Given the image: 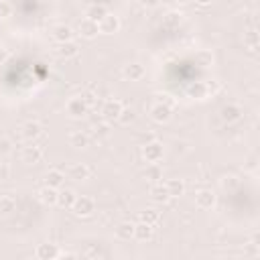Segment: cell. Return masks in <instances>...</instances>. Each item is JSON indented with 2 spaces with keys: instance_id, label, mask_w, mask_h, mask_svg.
I'll list each match as a JSON object with an SVG mask.
<instances>
[{
  "instance_id": "cell-20",
  "label": "cell",
  "mask_w": 260,
  "mask_h": 260,
  "mask_svg": "<svg viewBox=\"0 0 260 260\" xmlns=\"http://www.w3.org/2000/svg\"><path fill=\"white\" fill-rule=\"evenodd\" d=\"M37 195H39L41 203H45V205H57V189H55V187L45 185Z\"/></svg>"
},
{
  "instance_id": "cell-16",
  "label": "cell",
  "mask_w": 260,
  "mask_h": 260,
  "mask_svg": "<svg viewBox=\"0 0 260 260\" xmlns=\"http://www.w3.org/2000/svg\"><path fill=\"white\" fill-rule=\"evenodd\" d=\"M63 183H65V173H63V171H59V169H51V171L45 173V185L59 189Z\"/></svg>"
},
{
  "instance_id": "cell-10",
  "label": "cell",
  "mask_w": 260,
  "mask_h": 260,
  "mask_svg": "<svg viewBox=\"0 0 260 260\" xmlns=\"http://www.w3.org/2000/svg\"><path fill=\"white\" fill-rule=\"evenodd\" d=\"M20 132L26 140H37L41 134H43V124L39 120H26L22 126H20Z\"/></svg>"
},
{
  "instance_id": "cell-2",
  "label": "cell",
  "mask_w": 260,
  "mask_h": 260,
  "mask_svg": "<svg viewBox=\"0 0 260 260\" xmlns=\"http://www.w3.org/2000/svg\"><path fill=\"white\" fill-rule=\"evenodd\" d=\"M150 120L152 122H156V124H167L169 120H171V116H173V108L169 106V104H162V102H156V104H152L150 106Z\"/></svg>"
},
{
  "instance_id": "cell-27",
  "label": "cell",
  "mask_w": 260,
  "mask_h": 260,
  "mask_svg": "<svg viewBox=\"0 0 260 260\" xmlns=\"http://www.w3.org/2000/svg\"><path fill=\"white\" fill-rule=\"evenodd\" d=\"M195 61H197L201 67H211L213 61H215V57H213L211 51H207V49H199V51L195 53Z\"/></svg>"
},
{
  "instance_id": "cell-14",
  "label": "cell",
  "mask_w": 260,
  "mask_h": 260,
  "mask_svg": "<svg viewBox=\"0 0 260 260\" xmlns=\"http://www.w3.org/2000/svg\"><path fill=\"white\" fill-rule=\"evenodd\" d=\"M51 37L57 43H65V41H73V28L67 24H55L51 28Z\"/></svg>"
},
{
  "instance_id": "cell-8",
  "label": "cell",
  "mask_w": 260,
  "mask_h": 260,
  "mask_svg": "<svg viewBox=\"0 0 260 260\" xmlns=\"http://www.w3.org/2000/svg\"><path fill=\"white\" fill-rule=\"evenodd\" d=\"M77 32L83 37V39H95L100 35V28H98V22L91 20V18H81L79 24H77Z\"/></svg>"
},
{
  "instance_id": "cell-33",
  "label": "cell",
  "mask_w": 260,
  "mask_h": 260,
  "mask_svg": "<svg viewBox=\"0 0 260 260\" xmlns=\"http://www.w3.org/2000/svg\"><path fill=\"white\" fill-rule=\"evenodd\" d=\"M165 20H167V24L177 26V24L183 20V12H175V10H173V12H169V14H167V18H165Z\"/></svg>"
},
{
  "instance_id": "cell-1",
  "label": "cell",
  "mask_w": 260,
  "mask_h": 260,
  "mask_svg": "<svg viewBox=\"0 0 260 260\" xmlns=\"http://www.w3.org/2000/svg\"><path fill=\"white\" fill-rule=\"evenodd\" d=\"M71 211L77 215V217H89L93 211H95V201L93 197L89 195H77L73 205H71Z\"/></svg>"
},
{
  "instance_id": "cell-42",
  "label": "cell",
  "mask_w": 260,
  "mask_h": 260,
  "mask_svg": "<svg viewBox=\"0 0 260 260\" xmlns=\"http://www.w3.org/2000/svg\"><path fill=\"white\" fill-rule=\"evenodd\" d=\"M177 4H189V2H193V0H175Z\"/></svg>"
},
{
  "instance_id": "cell-18",
  "label": "cell",
  "mask_w": 260,
  "mask_h": 260,
  "mask_svg": "<svg viewBox=\"0 0 260 260\" xmlns=\"http://www.w3.org/2000/svg\"><path fill=\"white\" fill-rule=\"evenodd\" d=\"M150 199H152L154 203H167V201L171 199V195H169L165 183H154V185H152V189H150Z\"/></svg>"
},
{
  "instance_id": "cell-35",
  "label": "cell",
  "mask_w": 260,
  "mask_h": 260,
  "mask_svg": "<svg viewBox=\"0 0 260 260\" xmlns=\"http://www.w3.org/2000/svg\"><path fill=\"white\" fill-rule=\"evenodd\" d=\"M12 175V169L8 162H0V181H8Z\"/></svg>"
},
{
  "instance_id": "cell-28",
  "label": "cell",
  "mask_w": 260,
  "mask_h": 260,
  "mask_svg": "<svg viewBox=\"0 0 260 260\" xmlns=\"http://www.w3.org/2000/svg\"><path fill=\"white\" fill-rule=\"evenodd\" d=\"M22 158H24L26 162H39V160L43 158V150H41L39 146H26V148L22 150Z\"/></svg>"
},
{
  "instance_id": "cell-40",
  "label": "cell",
  "mask_w": 260,
  "mask_h": 260,
  "mask_svg": "<svg viewBox=\"0 0 260 260\" xmlns=\"http://www.w3.org/2000/svg\"><path fill=\"white\" fill-rule=\"evenodd\" d=\"M158 2H160V0H142V4H146V6H150V8H152V6H156Z\"/></svg>"
},
{
  "instance_id": "cell-29",
  "label": "cell",
  "mask_w": 260,
  "mask_h": 260,
  "mask_svg": "<svg viewBox=\"0 0 260 260\" xmlns=\"http://www.w3.org/2000/svg\"><path fill=\"white\" fill-rule=\"evenodd\" d=\"M140 221H146V223H156L158 219H160V213L156 211V209H152V207H148V209H144V211H140Z\"/></svg>"
},
{
  "instance_id": "cell-25",
  "label": "cell",
  "mask_w": 260,
  "mask_h": 260,
  "mask_svg": "<svg viewBox=\"0 0 260 260\" xmlns=\"http://www.w3.org/2000/svg\"><path fill=\"white\" fill-rule=\"evenodd\" d=\"M165 187L171 197H181L185 193V183L181 179H169V181H165Z\"/></svg>"
},
{
  "instance_id": "cell-7",
  "label": "cell",
  "mask_w": 260,
  "mask_h": 260,
  "mask_svg": "<svg viewBox=\"0 0 260 260\" xmlns=\"http://www.w3.org/2000/svg\"><path fill=\"white\" fill-rule=\"evenodd\" d=\"M122 108H124V106H122L120 100H106L104 106H102V118H104L106 122H114V120H118Z\"/></svg>"
},
{
  "instance_id": "cell-26",
  "label": "cell",
  "mask_w": 260,
  "mask_h": 260,
  "mask_svg": "<svg viewBox=\"0 0 260 260\" xmlns=\"http://www.w3.org/2000/svg\"><path fill=\"white\" fill-rule=\"evenodd\" d=\"M116 238L118 240H130L134 238V223L132 221H122L116 225Z\"/></svg>"
},
{
  "instance_id": "cell-15",
  "label": "cell",
  "mask_w": 260,
  "mask_h": 260,
  "mask_svg": "<svg viewBox=\"0 0 260 260\" xmlns=\"http://www.w3.org/2000/svg\"><path fill=\"white\" fill-rule=\"evenodd\" d=\"M77 53H79V47L75 41H65V43H59V47H57V55L63 59L77 57Z\"/></svg>"
},
{
  "instance_id": "cell-13",
  "label": "cell",
  "mask_w": 260,
  "mask_h": 260,
  "mask_svg": "<svg viewBox=\"0 0 260 260\" xmlns=\"http://www.w3.org/2000/svg\"><path fill=\"white\" fill-rule=\"evenodd\" d=\"M144 73H146L144 71V65H140V63H128L122 69V75L126 79H130V81H140L144 77Z\"/></svg>"
},
{
  "instance_id": "cell-11",
  "label": "cell",
  "mask_w": 260,
  "mask_h": 260,
  "mask_svg": "<svg viewBox=\"0 0 260 260\" xmlns=\"http://www.w3.org/2000/svg\"><path fill=\"white\" fill-rule=\"evenodd\" d=\"M195 205L199 209H211L215 205V193L211 189H201L195 193Z\"/></svg>"
},
{
  "instance_id": "cell-23",
  "label": "cell",
  "mask_w": 260,
  "mask_h": 260,
  "mask_svg": "<svg viewBox=\"0 0 260 260\" xmlns=\"http://www.w3.org/2000/svg\"><path fill=\"white\" fill-rule=\"evenodd\" d=\"M14 209H16V201H14V197H10V195H2V197H0V217H8V215H12Z\"/></svg>"
},
{
  "instance_id": "cell-22",
  "label": "cell",
  "mask_w": 260,
  "mask_h": 260,
  "mask_svg": "<svg viewBox=\"0 0 260 260\" xmlns=\"http://www.w3.org/2000/svg\"><path fill=\"white\" fill-rule=\"evenodd\" d=\"M69 144L75 146V148H85L89 144V136L83 132V130H73L69 134Z\"/></svg>"
},
{
  "instance_id": "cell-31",
  "label": "cell",
  "mask_w": 260,
  "mask_h": 260,
  "mask_svg": "<svg viewBox=\"0 0 260 260\" xmlns=\"http://www.w3.org/2000/svg\"><path fill=\"white\" fill-rule=\"evenodd\" d=\"M189 95H195L197 100L207 98V87H205V83H195V85H191V87H189Z\"/></svg>"
},
{
  "instance_id": "cell-24",
  "label": "cell",
  "mask_w": 260,
  "mask_h": 260,
  "mask_svg": "<svg viewBox=\"0 0 260 260\" xmlns=\"http://www.w3.org/2000/svg\"><path fill=\"white\" fill-rule=\"evenodd\" d=\"M144 179L150 181V183H160V179H162V169H160V165H158V162H150V165L146 167V171H144Z\"/></svg>"
},
{
  "instance_id": "cell-19",
  "label": "cell",
  "mask_w": 260,
  "mask_h": 260,
  "mask_svg": "<svg viewBox=\"0 0 260 260\" xmlns=\"http://www.w3.org/2000/svg\"><path fill=\"white\" fill-rule=\"evenodd\" d=\"M150 236H152V223H146V221L134 223V238L136 240L146 242V240H150Z\"/></svg>"
},
{
  "instance_id": "cell-3",
  "label": "cell",
  "mask_w": 260,
  "mask_h": 260,
  "mask_svg": "<svg viewBox=\"0 0 260 260\" xmlns=\"http://www.w3.org/2000/svg\"><path fill=\"white\" fill-rule=\"evenodd\" d=\"M142 156H144L146 162H158L165 156V148H162V144L158 140H150V142H146L142 146Z\"/></svg>"
},
{
  "instance_id": "cell-6",
  "label": "cell",
  "mask_w": 260,
  "mask_h": 260,
  "mask_svg": "<svg viewBox=\"0 0 260 260\" xmlns=\"http://www.w3.org/2000/svg\"><path fill=\"white\" fill-rule=\"evenodd\" d=\"M242 114H244L242 106H240V104H234V102L225 104V106L219 110V118H221L225 124H234V122H238V120L242 118Z\"/></svg>"
},
{
  "instance_id": "cell-38",
  "label": "cell",
  "mask_w": 260,
  "mask_h": 260,
  "mask_svg": "<svg viewBox=\"0 0 260 260\" xmlns=\"http://www.w3.org/2000/svg\"><path fill=\"white\" fill-rule=\"evenodd\" d=\"M236 185V177H225L223 179V187H234Z\"/></svg>"
},
{
  "instance_id": "cell-37",
  "label": "cell",
  "mask_w": 260,
  "mask_h": 260,
  "mask_svg": "<svg viewBox=\"0 0 260 260\" xmlns=\"http://www.w3.org/2000/svg\"><path fill=\"white\" fill-rule=\"evenodd\" d=\"M8 57H10L8 49H6V47H0V65H2V63H6V61H8Z\"/></svg>"
},
{
  "instance_id": "cell-32",
  "label": "cell",
  "mask_w": 260,
  "mask_h": 260,
  "mask_svg": "<svg viewBox=\"0 0 260 260\" xmlns=\"http://www.w3.org/2000/svg\"><path fill=\"white\" fill-rule=\"evenodd\" d=\"M12 152V140L6 136H0V156H6Z\"/></svg>"
},
{
  "instance_id": "cell-17",
  "label": "cell",
  "mask_w": 260,
  "mask_h": 260,
  "mask_svg": "<svg viewBox=\"0 0 260 260\" xmlns=\"http://www.w3.org/2000/svg\"><path fill=\"white\" fill-rule=\"evenodd\" d=\"M75 191L71 189H57V205L63 207V209H71L73 201H75Z\"/></svg>"
},
{
  "instance_id": "cell-5",
  "label": "cell",
  "mask_w": 260,
  "mask_h": 260,
  "mask_svg": "<svg viewBox=\"0 0 260 260\" xmlns=\"http://www.w3.org/2000/svg\"><path fill=\"white\" fill-rule=\"evenodd\" d=\"M120 26H122L120 18H118L116 14H112V12H108V14L98 22L100 35H114V32H118V30H120Z\"/></svg>"
},
{
  "instance_id": "cell-43",
  "label": "cell",
  "mask_w": 260,
  "mask_h": 260,
  "mask_svg": "<svg viewBox=\"0 0 260 260\" xmlns=\"http://www.w3.org/2000/svg\"><path fill=\"white\" fill-rule=\"evenodd\" d=\"M136 2H142V0H136Z\"/></svg>"
},
{
  "instance_id": "cell-9",
  "label": "cell",
  "mask_w": 260,
  "mask_h": 260,
  "mask_svg": "<svg viewBox=\"0 0 260 260\" xmlns=\"http://www.w3.org/2000/svg\"><path fill=\"white\" fill-rule=\"evenodd\" d=\"M59 248H57V244H51V242H45V244H39L37 246V250H35V256L39 258V260H55V258H59Z\"/></svg>"
},
{
  "instance_id": "cell-36",
  "label": "cell",
  "mask_w": 260,
  "mask_h": 260,
  "mask_svg": "<svg viewBox=\"0 0 260 260\" xmlns=\"http://www.w3.org/2000/svg\"><path fill=\"white\" fill-rule=\"evenodd\" d=\"M81 98L85 100V104H87L89 108L95 104V93H91V91H83V93H81Z\"/></svg>"
},
{
  "instance_id": "cell-34",
  "label": "cell",
  "mask_w": 260,
  "mask_h": 260,
  "mask_svg": "<svg viewBox=\"0 0 260 260\" xmlns=\"http://www.w3.org/2000/svg\"><path fill=\"white\" fill-rule=\"evenodd\" d=\"M12 14V4L8 0H0V18H8Z\"/></svg>"
},
{
  "instance_id": "cell-30",
  "label": "cell",
  "mask_w": 260,
  "mask_h": 260,
  "mask_svg": "<svg viewBox=\"0 0 260 260\" xmlns=\"http://www.w3.org/2000/svg\"><path fill=\"white\" fill-rule=\"evenodd\" d=\"M134 120H136V114H134L130 108H122V112H120V116H118V122H120L122 126H130Z\"/></svg>"
},
{
  "instance_id": "cell-4",
  "label": "cell",
  "mask_w": 260,
  "mask_h": 260,
  "mask_svg": "<svg viewBox=\"0 0 260 260\" xmlns=\"http://www.w3.org/2000/svg\"><path fill=\"white\" fill-rule=\"evenodd\" d=\"M65 110H67V114H69L71 118H83V116L89 112V106L85 104V100H83L81 95H75V98H71V100L67 102Z\"/></svg>"
},
{
  "instance_id": "cell-41",
  "label": "cell",
  "mask_w": 260,
  "mask_h": 260,
  "mask_svg": "<svg viewBox=\"0 0 260 260\" xmlns=\"http://www.w3.org/2000/svg\"><path fill=\"white\" fill-rule=\"evenodd\" d=\"M193 2H197L199 6H209V4L213 2V0H193Z\"/></svg>"
},
{
  "instance_id": "cell-39",
  "label": "cell",
  "mask_w": 260,
  "mask_h": 260,
  "mask_svg": "<svg viewBox=\"0 0 260 260\" xmlns=\"http://www.w3.org/2000/svg\"><path fill=\"white\" fill-rule=\"evenodd\" d=\"M108 132V126L104 124V126H95V134H106Z\"/></svg>"
},
{
  "instance_id": "cell-21",
  "label": "cell",
  "mask_w": 260,
  "mask_h": 260,
  "mask_svg": "<svg viewBox=\"0 0 260 260\" xmlns=\"http://www.w3.org/2000/svg\"><path fill=\"white\" fill-rule=\"evenodd\" d=\"M108 12H110V10H108L104 4H89L87 10H85V16L91 18V20H95V22H100Z\"/></svg>"
},
{
  "instance_id": "cell-12",
  "label": "cell",
  "mask_w": 260,
  "mask_h": 260,
  "mask_svg": "<svg viewBox=\"0 0 260 260\" xmlns=\"http://www.w3.org/2000/svg\"><path fill=\"white\" fill-rule=\"evenodd\" d=\"M89 173L91 171H89V167L85 162H73L67 169V177L73 179V181H85V179H89Z\"/></svg>"
}]
</instances>
